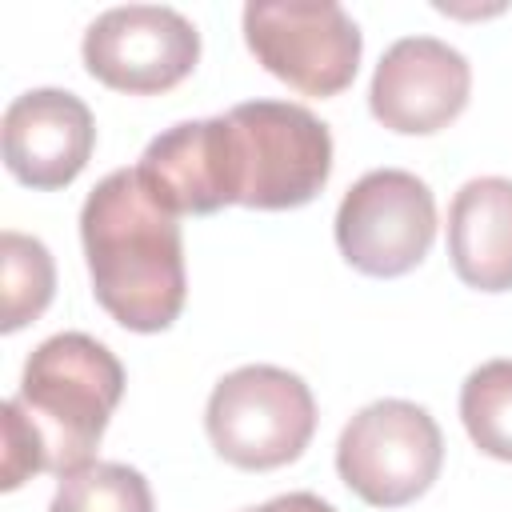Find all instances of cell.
Returning <instances> with one entry per match:
<instances>
[{"mask_svg":"<svg viewBox=\"0 0 512 512\" xmlns=\"http://www.w3.org/2000/svg\"><path fill=\"white\" fill-rule=\"evenodd\" d=\"M124 396V364L88 332H56L24 360L20 392L4 400L0 488L12 492L36 472L68 476L92 452Z\"/></svg>","mask_w":512,"mask_h":512,"instance_id":"cell-1","label":"cell"},{"mask_svg":"<svg viewBox=\"0 0 512 512\" xmlns=\"http://www.w3.org/2000/svg\"><path fill=\"white\" fill-rule=\"evenodd\" d=\"M80 244L96 304L128 332H164L184 308V240L136 168L108 172L80 208Z\"/></svg>","mask_w":512,"mask_h":512,"instance_id":"cell-2","label":"cell"},{"mask_svg":"<svg viewBox=\"0 0 512 512\" xmlns=\"http://www.w3.org/2000/svg\"><path fill=\"white\" fill-rule=\"evenodd\" d=\"M224 160L232 204L304 208L332 176V132L304 104L248 100L224 112Z\"/></svg>","mask_w":512,"mask_h":512,"instance_id":"cell-3","label":"cell"},{"mask_svg":"<svg viewBox=\"0 0 512 512\" xmlns=\"http://www.w3.org/2000/svg\"><path fill=\"white\" fill-rule=\"evenodd\" d=\"M204 432L220 460L244 472H268L300 460L316 432L312 388L276 364H244L216 380Z\"/></svg>","mask_w":512,"mask_h":512,"instance_id":"cell-4","label":"cell"},{"mask_svg":"<svg viewBox=\"0 0 512 512\" xmlns=\"http://www.w3.org/2000/svg\"><path fill=\"white\" fill-rule=\"evenodd\" d=\"M444 464L440 424L424 404L372 400L364 404L336 440L340 480L372 508L412 504L432 488Z\"/></svg>","mask_w":512,"mask_h":512,"instance_id":"cell-5","label":"cell"},{"mask_svg":"<svg viewBox=\"0 0 512 512\" xmlns=\"http://www.w3.org/2000/svg\"><path fill=\"white\" fill-rule=\"evenodd\" d=\"M244 44L288 88L336 96L356 80L364 36L336 0H252L244 4Z\"/></svg>","mask_w":512,"mask_h":512,"instance_id":"cell-6","label":"cell"},{"mask_svg":"<svg viewBox=\"0 0 512 512\" xmlns=\"http://www.w3.org/2000/svg\"><path fill=\"white\" fill-rule=\"evenodd\" d=\"M436 240L432 188L404 168L364 172L336 208V248L364 276L412 272Z\"/></svg>","mask_w":512,"mask_h":512,"instance_id":"cell-7","label":"cell"},{"mask_svg":"<svg viewBox=\"0 0 512 512\" xmlns=\"http://www.w3.org/2000/svg\"><path fill=\"white\" fill-rule=\"evenodd\" d=\"M88 76L116 92L152 96L176 88L200 60L196 24L168 4H120L84 28Z\"/></svg>","mask_w":512,"mask_h":512,"instance_id":"cell-8","label":"cell"},{"mask_svg":"<svg viewBox=\"0 0 512 512\" xmlns=\"http://www.w3.org/2000/svg\"><path fill=\"white\" fill-rule=\"evenodd\" d=\"M468 92L472 64L460 48L436 36H400L372 72L368 108L400 136H432L464 112Z\"/></svg>","mask_w":512,"mask_h":512,"instance_id":"cell-9","label":"cell"},{"mask_svg":"<svg viewBox=\"0 0 512 512\" xmlns=\"http://www.w3.org/2000/svg\"><path fill=\"white\" fill-rule=\"evenodd\" d=\"M0 148L20 184L40 192L68 188L96 148L92 108L68 88H28L4 108Z\"/></svg>","mask_w":512,"mask_h":512,"instance_id":"cell-10","label":"cell"},{"mask_svg":"<svg viewBox=\"0 0 512 512\" xmlns=\"http://www.w3.org/2000/svg\"><path fill=\"white\" fill-rule=\"evenodd\" d=\"M144 188L172 216H212L232 204L224 160V116L180 120L148 140L136 164Z\"/></svg>","mask_w":512,"mask_h":512,"instance_id":"cell-11","label":"cell"},{"mask_svg":"<svg viewBox=\"0 0 512 512\" xmlns=\"http://www.w3.org/2000/svg\"><path fill=\"white\" fill-rule=\"evenodd\" d=\"M452 272L476 292L512 288V180L476 176L448 204Z\"/></svg>","mask_w":512,"mask_h":512,"instance_id":"cell-12","label":"cell"},{"mask_svg":"<svg viewBox=\"0 0 512 512\" xmlns=\"http://www.w3.org/2000/svg\"><path fill=\"white\" fill-rule=\"evenodd\" d=\"M56 292V264L44 240L16 228L0 232V332L32 324Z\"/></svg>","mask_w":512,"mask_h":512,"instance_id":"cell-13","label":"cell"},{"mask_svg":"<svg viewBox=\"0 0 512 512\" xmlns=\"http://www.w3.org/2000/svg\"><path fill=\"white\" fill-rule=\"evenodd\" d=\"M460 420L484 456L512 464V360H488L468 372L460 384Z\"/></svg>","mask_w":512,"mask_h":512,"instance_id":"cell-14","label":"cell"},{"mask_svg":"<svg viewBox=\"0 0 512 512\" xmlns=\"http://www.w3.org/2000/svg\"><path fill=\"white\" fill-rule=\"evenodd\" d=\"M48 512H152V488L128 464L92 460L60 476Z\"/></svg>","mask_w":512,"mask_h":512,"instance_id":"cell-15","label":"cell"},{"mask_svg":"<svg viewBox=\"0 0 512 512\" xmlns=\"http://www.w3.org/2000/svg\"><path fill=\"white\" fill-rule=\"evenodd\" d=\"M244 512H336L328 500H320L316 492H284V496H272L256 508H244Z\"/></svg>","mask_w":512,"mask_h":512,"instance_id":"cell-16","label":"cell"}]
</instances>
